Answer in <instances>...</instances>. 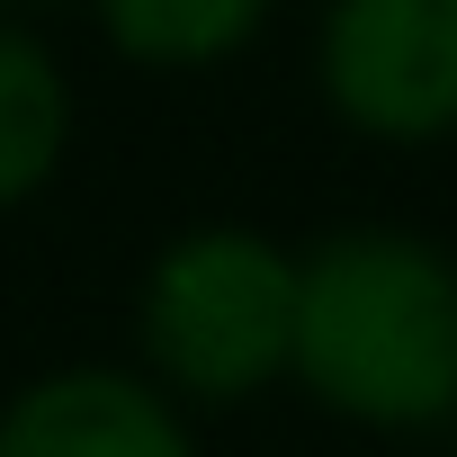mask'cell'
I'll list each match as a JSON object with an SVG mask.
<instances>
[{
    "mask_svg": "<svg viewBox=\"0 0 457 457\" xmlns=\"http://www.w3.org/2000/svg\"><path fill=\"white\" fill-rule=\"evenodd\" d=\"M287 377L368 430H430L457 412V261L403 224H341L296 252Z\"/></svg>",
    "mask_w": 457,
    "mask_h": 457,
    "instance_id": "6da1fadb",
    "label": "cell"
},
{
    "mask_svg": "<svg viewBox=\"0 0 457 457\" xmlns=\"http://www.w3.org/2000/svg\"><path fill=\"white\" fill-rule=\"evenodd\" d=\"M296 252L252 224H197L144 278V359L188 403H243L287 377Z\"/></svg>",
    "mask_w": 457,
    "mask_h": 457,
    "instance_id": "7a4b0ae2",
    "label": "cell"
},
{
    "mask_svg": "<svg viewBox=\"0 0 457 457\" xmlns=\"http://www.w3.org/2000/svg\"><path fill=\"white\" fill-rule=\"evenodd\" d=\"M323 108L368 144L457 135V0H323Z\"/></svg>",
    "mask_w": 457,
    "mask_h": 457,
    "instance_id": "3957f363",
    "label": "cell"
},
{
    "mask_svg": "<svg viewBox=\"0 0 457 457\" xmlns=\"http://www.w3.org/2000/svg\"><path fill=\"white\" fill-rule=\"evenodd\" d=\"M0 457H197V439L162 377L54 368L0 412Z\"/></svg>",
    "mask_w": 457,
    "mask_h": 457,
    "instance_id": "277c9868",
    "label": "cell"
},
{
    "mask_svg": "<svg viewBox=\"0 0 457 457\" xmlns=\"http://www.w3.org/2000/svg\"><path fill=\"white\" fill-rule=\"evenodd\" d=\"M72 144V81L46 54V37H28L19 19H0V215L28 206Z\"/></svg>",
    "mask_w": 457,
    "mask_h": 457,
    "instance_id": "5b68a950",
    "label": "cell"
},
{
    "mask_svg": "<svg viewBox=\"0 0 457 457\" xmlns=\"http://www.w3.org/2000/svg\"><path fill=\"white\" fill-rule=\"evenodd\" d=\"M90 10L117 37V54H135L153 72H197V63L243 54L278 0H90Z\"/></svg>",
    "mask_w": 457,
    "mask_h": 457,
    "instance_id": "8992f818",
    "label": "cell"
}]
</instances>
